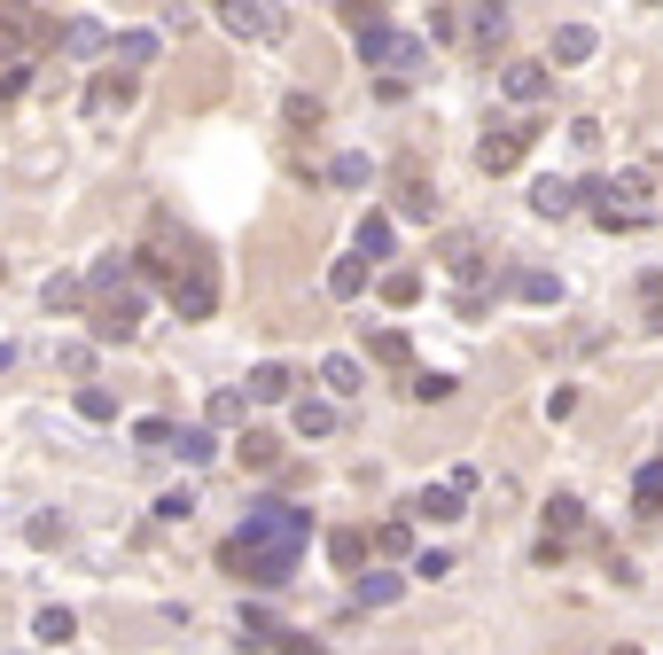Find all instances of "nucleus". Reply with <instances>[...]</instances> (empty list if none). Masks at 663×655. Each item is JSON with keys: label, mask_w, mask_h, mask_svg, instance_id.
Returning a JSON list of instances; mask_svg holds the SVG:
<instances>
[{"label": "nucleus", "mask_w": 663, "mask_h": 655, "mask_svg": "<svg viewBox=\"0 0 663 655\" xmlns=\"http://www.w3.org/2000/svg\"><path fill=\"white\" fill-rule=\"evenodd\" d=\"M234 539H242V546H266V554H297V562H305L312 508H297V500H251V508H242V523H234Z\"/></svg>", "instance_id": "1"}, {"label": "nucleus", "mask_w": 663, "mask_h": 655, "mask_svg": "<svg viewBox=\"0 0 663 655\" xmlns=\"http://www.w3.org/2000/svg\"><path fill=\"white\" fill-rule=\"evenodd\" d=\"M577 196H594V219L609 226V234H640L648 219H655V203H648V173H617V180H586Z\"/></svg>", "instance_id": "2"}, {"label": "nucleus", "mask_w": 663, "mask_h": 655, "mask_svg": "<svg viewBox=\"0 0 663 655\" xmlns=\"http://www.w3.org/2000/svg\"><path fill=\"white\" fill-rule=\"evenodd\" d=\"M164 297H173L180 320H211V312H219V266H211L203 251H188L173 274H164Z\"/></svg>", "instance_id": "3"}, {"label": "nucleus", "mask_w": 663, "mask_h": 655, "mask_svg": "<svg viewBox=\"0 0 663 655\" xmlns=\"http://www.w3.org/2000/svg\"><path fill=\"white\" fill-rule=\"evenodd\" d=\"M141 336V281L95 297V344H133Z\"/></svg>", "instance_id": "4"}, {"label": "nucleus", "mask_w": 663, "mask_h": 655, "mask_svg": "<svg viewBox=\"0 0 663 655\" xmlns=\"http://www.w3.org/2000/svg\"><path fill=\"white\" fill-rule=\"evenodd\" d=\"M24 47H55V24L40 9H0V63H16Z\"/></svg>", "instance_id": "5"}, {"label": "nucleus", "mask_w": 663, "mask_h": 655, "mask_svg": "<svg viewBox=\"0 0 663 655\" xmlns=\"http://www.w3.org/2000/svg\"><path fill=\"white\" fill-rule=\"evenodd\" d=\"M219 24H226L234 40H281V32H289V16H281V9H266V0H226Z\"/></svg>", "instance_id": "6"}, {"label": "nucleus", "mask_w": 663, "mask_h": 655, "mask_svg": "<svg viewBox=\"0 0 663 655\" xmlns=\"http://www.w3.org/2000/svg\"><path fill=\"white\" fill-rule=\"evenodd\" d=\"M390 188H398V219H438V180H422V164H413V156H398Z\"/></svg>", "instance_id": "7"}, {"label": "nucleus", "mask_w": 663, "mask_h": 655, "mask_svg": "<svg viewBox=\"0 0 663 655\" xmlns=\"http://www.w3.org/2000/svg\"><path fill=\"white\" fill-rule=\"evenodd\" d=\"M523 148H531V125H500V133H484V141H476V164H484L491 180H500V173H516V164H523Z\"/></svg>", "instance_id": "8"}, {"label": "nucleus", "mask_w": 663, "mask_h": 655, "mask_svg": "<svg viewBox=\"0 0 663 655\" xmlns=\"http://www.w3.org/2000/svg\"><path fill=\"white\" fill-rule=\"evenodd\" d=\"M461 515H468V508H461L453 484H422V491L406 500V523H461Z\"/></svg>", "instance_id": "9"}, {"label": "nucleus", "mask_w": 663, "mask_h": 655, "mask_svg": "<svg viewBox=\"0 0 663 655\" xmlns=\"http://www.w3.org/2000/svg\"><path fill=\"white\" fill-rule=\"evenodd\" d=\"M500 87H508V102H523V110H531V102H546L554 78H546V63H508V70H500Z\"/></svg>", "instance_id": "10"}, {"label": "nucleus", "mask_w": 663, "mask_h": 655, "mask_svg": "<svg viewBox=\"0 0 663 655\" xmlns=\"http://www.w3.org/2000/svg\"><path fill=\"white\" fill-rule=\"evenodd\" d=\"M398 593H406L398 569H360V578H352V601H360V609H390Z\"/></svg>", "instance_id": "11"}, {"label": "nucleus", "mask_w": 663, "mask_h": 655, "mask_svg": "<svg viewBox=\"0 0 663 655\" xmlns=\"http://www.w3.org/2000/svg\"><path fill=\"white\" fill-rule=\"evenodd\" d=\"M577 203H586V196H577V180H539V188H531V211H539V219H570Z\"/></svg>", "instance_id": "12"}, {"label": "nucleus", "mask_w": 663, "mask_h": 655, "mask_svg": "<svg viewBox=\"0 0 663 655\" xmlns=\"http://www.w3.org/2000/svg\"><path fill=\"white\" fill-rule=\"evenodd\" d=\"M461 32H468V40L491 55V47L508 40V9H461Z\"/></svg>", "instance_id": "13"}, {"label": "nucleus", "mask_w": 663, "mask_h": 655, "mask_svg": "<svg viewBox=\"0 0 663 655\" xmlns=\"http://www.w3.org/2000/svg\"><path fill=\"white\" fill-rule=\"evenodd\" d=\"M320 382H328V398H360L367 390V367L336 352V359H320Z\"/></svg>", "instance_id": "14"}, {"label": "nucleus", "mask_w": 663, "mask_h": 655, "mask_svg": "<svg viewBox=\"0 0 663 655\" xmlns=\"http://www.w3.org/2000/svg\"><path fill=\"white\" fill-rule=\"evenodd\" d=\"M539 515H546V539H554V546H570L577 531H586V508H577V500H570V491H562V500H546Z\"/></svg>", "instance_id": "15"}, {"label": "nucleus", "mask_w": 663, "mask_h": 655, "mask_svg": "<svg viewBox=\"0 0 663 655\" xmlns=\"http://www.w3.org/2000/svg\"><path fill=\"white\" fill-rule=\"evenodd\" d=\"M234 453H242V468H258V476H266V468H281V437H274V430H242V445H234Z\"/></svg>", "instance_id": "16"}, {"label": "nucleus", "mask_w": 663, "mask_h": 655, "mask_svg": "<svg viewBox=\"0 0 663 655\" xmlns=\"http://www.w3.org/2000/svg\"><path fill=\"white\" fill-rule=\"evenodd\" d=\"M352 242H360V266H375V258H390V211H367Z\"/></svg>", "instance_id": "17"}, {"label": "nucleus", "mask_w": 663, "mask_h": 655, "mask_svg": "<svg viewBox=\"0 0 663 655\" xmlns=\"http://www.w3.org/2000/svg\"><path fill=\"white\" fill-rule=\"evenodd\" d=\"M125 102H133V78L125 70H102L95 87H87V110H125Z\"/></svg>", "instance_id": "18"}, {"label": "nucleus", "mask_w": 663, "mask_h": 655, "mask_svg": "<svg viewBox=\"0 0 663 655\" xmlns=\"http://www.w3.org/2000/svg\"><path fill=\"white\" fill-rule=\"evenodd\" d=\"M445 266H453L461 281H476V274H484V242H476V234H445Z\"/></svg>", "instance_id": "19"}, {"label": "nucleus", "mask_w": 663, "mask_h": 655, "mask_svg": "<svg viewBox=\"0 0 663 655\" xmlns=\"http://www.w3.org/2000/svg\"><path fill=\"white\" fill-rule=\"evenodd\" d=\"M367 359H383V367H413L406 328H375V336H367Z\"/></svg>", "instance_id": "20"}, {"label": "nucleus", "mask_w": 663, "mask_h": 655, "mask_svg": "<svg viewBox=\"0 0 663 655\" xmlns=\"http://www.w3.org/2000/svg\"><path fill=\"white\" fill-rule=\"evenodd\" d=\"M110 55H118V63H125V78H133L141 63H156V32H118V40H110Z\"/></svg>", "instance_id": "21"}, {"label": "nucleus", "mask_w": 663, "mask_h": 655, "mask_svg": "<svg viewBox=\"0 0 663 655\" xmlns=\"http://www.w3.org/2000/svg\"><path fill=\"white\" fill-rule=\"evenodd\" d=\"M453 390H461V382H453V375H430V367H413V375H406V398H422V406H445Z\"/></svg>", "instance_id": "22"}, {"label": "nucleus", "mask_w": 663, "mask_h": 655, "mask_svg": "<svg viewBox=\"0 0 663 655\" xmlns=\"http://www.w3.org/2000/svg\"><path fill=\"white\" fill-rule=\"evenodd\" d=\"M375 289H383V304H398V312H406L413 297H422V274H413V266H390V274H383Z\"/></svg>", "instance_id": "23"}, {"label": "nucleus", "mask_w": 663, "mask_h": 655, "mask_svg": "<svg viewBox=\"0 0 663 655\" xmlns=\"http://www.w3.org/2000/svg\"><path fill=\"white\" fill-rule=\"evenodd\" d=\"M336 430V406L328 398H297V437H328Z\"/></svg>", "instance_id": "24"}, {"label": "nucleus", "mask_w": 663, "mask_h": 655, "mask_svg": "<svg viewBox=\"0 0 663 655\" xmlns=\"http://www.w3.org/2000/svg\"><path fill=\"white\" fill-rule=\"evenodd\" d=\"M32 632H40L47 647H70V640H78V617H70V609H40V617H32Z\"/></svg>", "instance_id": "25"}, {"label": "nucleus", "mask_w": 663, "mask_h": 655, "mask_svg": "<svg viewBox=\"0 0 663 655\" xmlns=\"http://www.w3.org/2000/svg\"><path fill=\"white\" fill-rule=\"evenodd\" d=\"M594 55V24H562L554 32V63H586Z\"/></svg>", "instance_id": "26"}, {"label": "nucleus", "mask_w": 663, "mask_h": 655, "mask_svg": "<svg viewBox=\"0 0 663 655\" xmlns=\"http://www.w3.org/2000/svg\"><path fill=\"white\" fill-rule=\"evenodd\" d=\"M55 47H63V55H95V47H110V32H102V24H63Z\"/></svg>", "instance_id": "27"}, {"label": "nucleus", "mask_w": 663, "mask_h": 655, "mask_svg": "<svg viewBox=\"0 0 663 655\" xmlns=\"http://www.w3.org/2000/svg\"><path fill=\"white\" fill-rule=\"evenodd\" d=\"M632 508H640V515H655V508H663V460H648V468L632 476Z\"/></svg>", "instance_id": "28"}, {"label": "nucleus", "mask_w": 663, "mask_h": 655, "mask_svg": "<svg viewBox=\"0 0 663 655\" xmlns=\"http://www.w3.org/2000/svg\"><path fill=\"white\" fill-rule=\"evenodd\" d=\"M500 289H516V297H531V304H554V297H562V281H554V274H508Z\"/></svg>", "instance_id": "29"}, {"label": "nucleus", "mask_w": 663, "mask_h": 655, "mask_svg": "<svg viewBox=\"0 0 663 655\" xmlns=\"http://www.w3.org/2000/svg\"><path fill=\"white\" fill-rule=\"evenodd\" d=\"M289 382H297V375H289V367H274V359H266V367H258V375H251V398H258V406H274V398H289Z\"/></svg>", "instance_id": "30"}, {"label": "nucleus", "mask_w": 663, "mask_h": 655, "mask_svg": "<svg viewBox=\"0 0 663 655\" xmlns=\"http://www.w3.org/2000/svg\"><path fill=\"white\" fill-rule=\"evenodd\" d=\"M367 289V266L360 258H336V266H328V297H360Z\"/></svg>", "instance_id": "31"}, {"label": "nucleus", "mask_w": 663, "mask_h": 655, "mask_svg": "<svg viewBox=\"0 0 663 655\" xmlns=\"http://www.w3.org/2000/svg\"><path fill=\"white\" fill-rule=\"evenodd\" d=\"M40 297H47V312H78V304H87V281H70V274H55V281H47Z\"/></svg>", "instance_id": "32"}, {"label": "nucleus", "mask_w": 663, "mask_h": 655, "mask_svg": "<svg viewBox=\"0 0 663 655\" xmlns=\"http://www.w3.org/2000/svg\"><path fill=\"white\" fill-rule=\"evenodd\" d=\"M173 453H180V460H196V468H203V460H211V453H219V437H211V430H173Z\"/></svg>", "instance_id": "33"}, {"label": "nucleus", "mask_w": 663, "mask_h": 655, "mask_svg": "<svg viewBox=\"0 0 663 655\" xmlns=\"http://www.w3.org/2000/svg\"><path fill=\"white\" fill-rule=\"evenodd\" d=\"M328 554H336V569H360V562H367V531H336V539H328Z\"/></svg>", "instance_id": "34"}, {"label": "nucleus", "mask_w": 663, "mask_h": 655, "mask_svg": "<svg viewBox=\"0 0 663 655\" xmlns=\"http://www.w3.org/2000/svg\"><path fill=\"white\" fill-rule=\"evenodd\" d=\"M78 414H87V422H118V398L102 382H87V390H78Z\"/></svg>", "instance_id": "35"}, {"label": "nucleus", "mask_w": 663, "mask_h": 655, "mask_svg": "<svg viewBox=\"0 0 663 655\" xmlns=\"http://www.w3.org/2000/svg\"><path fill=\"white\" fill-rule=\"evenodd\" d=\"M328 180H336V188H367V156H360V148H344L336 164H328Z\"/></svg>", "instance_id": "36"}, {"label": "nucleus", "mask_w": 663, "mask_h": 655, "mask_svg": "<svg viewBox=\"0 0 663 655\" xmlns=\"http://www.w3.org/2000/svg\"><path fill=\"white\" fill-rule=\"evenodd\" d=\"M133 437H141V453H173V422H164V414L133 422Z\"/></svg>", "instance_id": "37"}, {"label": "nucleus", "mask_w": 663, "mask_h": 655, "mask_svg": "<svg viewBox=\"0 0 663 655\" xmlns=\"http://www.w3.org/2000/svg\"><path fill=\"white\" fill-rule=\"evenodd\" d=\"M196 515V491L180 484V491H164V500H156V523H188Z\"/></svg>", "instance_id": "38"}, {"label": "nucleus", "mask_w": 663, "mask_h": 655, "mask_svg": "<svg viewBox=\"0 0 663 655\" xmlns=\"http://www.w3.org/2000/svg\"><path fill=\"white\" fill-rule=\"evenodd\" d=\"M281 110H289V125H297V133H312V125L328 118V110H320V95H289Z\"/></svg>", "instance_id": "39"}, {"label": "nucleus", "mask_w": 663, "mask_h": 655, "mask_svg": "<svg viewBox=\"0 0 663 655\" xmlns=\"http://www.w3.org/2000/svg\"><path fill=\"white\" fill-rule=\"evenodd\" d=\"M242 422V390H211V430H234Z\"/></svg>", "instance_id": "40"}, {"label": "nucleus", "mask_w": 663, "mask_h": 655, "mask_svg": "<svg viewBox=\"0 0 663 655\" xmlns=\"http://www.w3.org/2000/svg\"><path fill=\"white\" fill-rule=\"evenodd\" d=\"M413 578H422V586L453 578V554H438V546H430V554H413Z\"/></svg>", "instance_id": "41"}, {"label": "nucleus", "mask_w": 663, "mask_h": 655, "mask_svg": "<svg viewBox=\"0 0 663 655\" xmlns=\"http://www.w3.org/2000/svg\"><path fill=\"white\" fill-rule=\"evenodd\" d=\"M406 539H413V531H406V515H398V523H383V531L367 539V554H406Z\"/></svg>", "instance_id": "42"}, {"label": "nucleus", "mask_w": 663, "mask_h": 655, "mask_svg": "<svg viewBox=\"0 0 663 655\" xmlns=\"http://www.w3.org/2000/svg\"><path fill=\"white\" fill-rule=\"evenodd\" d=\"M24 539H32V546H63V515H32Z\"/></svg>", "instance_id": "43"}, {"label": "nucleus", "mask_w": 663, "mask_h": 655, "mask_svg": "<svg viewBox=\"0 0 663 655\" xmlns=\"http://www.w3.org/2000/svg\"><path fill=\"white\" fill-rule=\"evenodd\" d=\"M430 40H461V9H430Z\"/></svg>", "instance_id": "44"}, {"label": "nucleus", "mask_w": 663, "mask_h": 655, "mask_svg": "<svg viewBox=\"0 0 663 655\" xmlns=\"http://www.w3.org/2000/svg\"><path fill=\"white\" fill-rule=\"evenodd\" d=\"M0 367H16V352H9V344H0Z\"/></svg>", "instance_id": "45"}, {"label": "nucleus", "mask_w": 663, "mask_h": 655, "mask_svg": "<svg viewBox=\"0 0 663 655\" xmlns=\"http://www.w3.org/2000/svg\"><path fill=\"white\" fill-rule=\"evenodd\" d=\"M609 655H640V647H609Z\"/></svg>", "instance_id": "46"}, {"label": "nucleus", "mask_w": 663, "mask_h": 655, "mask_svg": "<svg viewBox=\"0 0 663 655\" xmlns=\"http://www.w3.org/2000/svg\"><path fill=\"white\" fill-rule=\"evenodd\" d=\"M0 281H9V266H0Z\"/></svg>", "instance_id": "47"}]
</instances>
